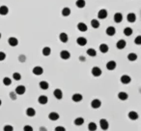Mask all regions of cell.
Masks as SVG:
<instances>
[{"label": "cell", "mask_w": 141, "mask_h": 131, "mask_svg": "<svg viewBox=\"0 0 141 131\" xmlns=\"http://www.w3.org/2000/svg\"><path fill=\"white\" fill-rule=\"evenodd\" d=\"M1 104H2V101H1V100H0V106H1Z\"/></svg>", "instance_id": "obj_48"}, {"label": "cell", "mask_w": 141, "mask_h": 131, "mask_svg": "<svg viewBox=\"0 0 141 131\" xmlns=\"http://www.w3.org/2000/svg\"><path fill=\"white\" fill-rule=\"evenodd\" d=\"M130 77L128 75H123L122 77H121V83L122 84H124V85H128V84H129L130 83Z\"/></svg>", "instance_id": "obj_17"}, {"label": "cell", "mask_w": 141, "mask_h": 131, "mask_svg": "<svg viewBox=\"0 0 141 131\" xmlns=\"http://www.w3.org/2000/svg\"><path fill=\"white\" fill-rule=\"evenodd\" d=\"M72 99H73V101H74V102H80V101L82 100V95L79 93H75L73 95Z\"/></svg>", "instance_id": "obj_25"}, {"label": "cell", "mask_w": 141, "mask_h": 131, "mask_svg": "<svg viewBox=\"0 0 141 131\" xmlns=\"http://www.w3.org/2000/svg\"><path fill=\"white\" fill-rule=\"evenodd\" d=\"M124 34H125L126 36H130V35L132 34V29H131L130 27H126V28L124 29Z\"/></svg>", "instance_id": "obj_36"}, {"label": "cell", "mask_w": 141, "mask_h": 131, "mask_svg": "<svg viewBox=\"0 0 141 131\" xmlns=\"http://www.w3.org/2000/svg\"><path fill=\"white\" fill-rule=\"evenodd\" d=\"M3 84H4L5 86H10V85L12 84V80H11L10 78H8V77H5V78L3 79Z\"/></svg>", "instance_id": "obj_37"}, {"label": "cell", "mask_w": 141, "mask_h": 131, "mask_svg": "<svg viewBox=\"0 0 141 131\" xmlns=\"http://www.w3.org/2000/svg\"><path fill=\"white\" fill-rule=\"evenodd\" d=\"M92 75L94 76V77H100V76L102 75V70H101V68H100V67H97V66L93 67Z\"/></svg>", "instance_id": "obj_4"}, {"label": "cell", "mask_w": 141, "mask_h": 131, "mask_svg": "<svg viewBox=\"0 0 141 131\" xmlns=\"http://www.w3.org/2000/svg\"><path fill=\"white\" fill-rule=\"evenodd\" d=\"M0 38H1V33H0Z\"/></svg>", "instance_id": "obj_49"}, {"label": "cell", "mask_w": 141, "mask_h": 131, "mask_svg": "<svg viewBox=\"0 0 141 131\" xmlns=\"http://www.w3.org/2000/svg\"><path fill=\"white\" fill-rule=\"evenodd\" d=\"M113 19H114L115 22L120 23V22L123 20V15L121 14V13H116V14L114 15V17H113Z\"/></svg>", "instance_id": "obj_11"}, {"label": "cell", "mask_w": 141, "mask_h": 131, "mask_svg": "<svg viewBox=\"0 0 141 131\" xmlns=\"http://www.w3.org/2000/svg\"><path fill=\"white\" fill-rule=\"evenodd\" d=\"M25 60H26V56H19V61H20V62H24Z\"/></svg>", "instance_id": "obj_45"}, {"label": "cell", "mask_w": 141, "mask_h": 131, "mask_svg": "<svg viewBox=\"0 0 141 131\" xmlns=\"http://www.w3.org/2000/svg\"><path fill=\"white\" fill-rule=\"evenodd\" d=\"M54 131H66V128L64 126H57V127H55Z\"/></svg>", "instance_id": "obj_43"}, {"label": "cell", "mask_w": 141, "mask_h": 131, "mask_svg": "<svg viewBox=\"0 0 141 131\" xmlns=\"http://www.w3.org/2000/svg\"><path fill=\"white\" fill-rule=\"evenodd\" d=\"M6 58V54L4 51H0V61H3Z\"/></svg>", "instance_id": "obj_40"}, {"label": "cell", "mask_w": 141, "mask_h": 131, "mask_svg": "<svg viewBox=\"0 0 141 131\" xmlns=\"http://www.w3.org/2000/svg\"><path fill=\"white\" fill-rule=\"evenodd\" d=\"M48 97L45 96V95H41V96H39V98H38V102L40 103V104H42V105H45L46 103H48Z\"/></svg>", "instance_id": "obj_15"}, {"label": "cell", "mask_w": 141, "mask_h": 131, "mask_svg": "<svg viewBox=\"0 0 141 131\" xmlns=\"http://www.w3.org/2000/svg\"><path fill=\"white\" fill-rule=\"evenodd\" d=\"M100 50L103 54H106L108 51V46L106 44H101L100 45Z\"/></svg>", "instance_id": "obj_23"}, {"label": "cell", "mask_w": 141, "mask_h": 131, "mask_svg": "<svg viewBox=\"0 0 141 131\" xmlns=\"http://www.w3.org/2000/svg\"><path fill=\"white\" fill-rule=\"evenodd\" d=\"M13 78H14L16 81H19V80L21 79V75H20L19 73H18V72H16V73L13 74Z\"/></svg>", "instance_id": "obj_38"}, {"label": "cell", "mask_w": 141, "mask_h": 131, "mask_svg": "<svg viewBox=\"0 0 141 131\" xmlns=\"http://www.w3.org/2000/svg\"><path fill=\"white\" fill-rule=\"evenodd\" d=\"M118 97H119V99L121 100H127L128 99V97H129V95H128V93H126V92H119V94H118Z\"/></svg>", "instance_id": "obj_29"}, {"label": "cell", "mask_w": 141, "mask_h": 131, "mask_svg": "<svg viewBox=\"0 0 141 131\" xmlns=\"http://www.w3.org/2000/svg\"><path fill=\"white\" fill-rule=\"evenodd\" d=\"M106 68H107V70H114V69L116 68V62L113 61V60L108 61V62L106 63Z\"/></svg>", "instance_id": "obj_18"}, {"label": "cell", "mask_w": 141, "mask_h": 131, "mask_svg": "<svg viewBox=\"0 0 141 131\" xmlns=\"http://www.w3.org/2000/svg\"><path fill=\"white\" fill-rule=\"evenodd\" d=\"M127 19H128L129 22H134L135 20H136L135 14H133V13H129L128 16H127Z\"/></svg>", "instance_id": "obj_19"}, {"label": "cell", "mask_w": 141, "mask_h": 131, "mask_svg": "<svg viewBox=\"0 0 141 131\" xmlns=\"http://www.w3.org/2000/svg\"><path fill=\"white\" fill-rule=\"evenodd\" d=\"M126 45H127L126 41L121 39V40H119L116 43V47H117V49H119V50H123V49L126 47Z\"/></svg>", "instance_id": "obj_14"}, {"label": "cell", "mask_w": 141, "mask_h": 131, "mask_svg": "<svg viewBox=\"0 0 141 131\" xmlns=\"http://www.w3.org/2000/svg\"><path fill=\"white\" fill-rule=\"evenodd\" d=\"M8 43H9L10 46H12V47H16V46L19 45V40L16 37H10L8 39Z\"/></svg>", "instance_id": "obj_5"}, {"label": "cell", "mask_w": 141, "mask_h": 131, "mask_svg": "<svg viewBox=\"0 0 141 131\" xmlns=\"http://www.w3.org/2000/svg\"><path fill=\"white\" fill-rule=\"evenodd\" d=\"M40 131H46V129H45L44 127H41V128H40Z\"/></svg>", "instance_id": "obj_47"}, {"label": "cell", "mask_w": 141, "mask_h": 131, "mask_svg": "<svg viewBox=\"0 0 141 131\" xmlns=\"http://www.w3.org/2000/svg\"><path fill=\"white\" fill-rule=\"evenodd\" d=\"M128 59H129V61H135L137 59V55L131 53V54H129V56H128Z\"/></svg>", "instance_id": "obj_32"}, {"label": "cell", "mask_w": 141, "mask_h": 131, "mask_svg": "<svg viewBox=\"0 0 141 131\" xmlns=\"http://www.w3.org/2000/svg\"><path fill=\"white\" fill-rule=\"evenodd\" d=\"M25 91H26V88H25L24 86H18L16 87V91L15 92L18 95H22V94L25 93Z\"/></svg>", "instance_id": "obj_3"}, {"label": "cell", "mask_w": 141, "mask_h": 131, "mask_svg": "<svg viewBox=\"0 0 141 131\" xmlns=\"http://www.w3.org/2000/svg\"><path fill=\"white\" fill-rule=\"evenodd\" d=\"M59 39H60V41H61L62 43H67L68 40H69L68 34L65 33V32H62V33H60V35H59Z\"/></svg>", "instance_id": "obj_16"}, {"label": "cell", "mask_w": 141, "mask_h": 131, "mask_svg": "<svg viewBox=\"0 0 141 131\" xmlns=\"http://www.w3.org/2000/svg\"><path fill=\"white\" fill-rule=\"evenodd\" d=\"M101 105H102V102H101V100L99 99H94L91 102V107L93 109H99L101 107Z\"/></svg>", "instance_id": "obj_7"}, {"label": "cell", "mask_w": 141, "mask_h": 131, "mask_svg": "<svg viewBox=\"0 0 141 131\" xmlns=\"http://www.w3.org/2000/svg\"><path fill=\"white\" fill-rule=\"evenodd\" d=\"M134 42H135V44H136V45H141V36H140V35H138L137 37L135 38Z\"/></svg>", "instance_id": "obj_41"}, {"label": "cell", "mask_w": 141, "mask_h": 131, "mask_svg": "<svg viewBox=\"0 0 141 131\" xmlns=\"http://www.w3.org/2000/svg\"><path fill=\"white\" fill-rule=\"evenodd\" d=\"M79 59L81 60V61H84V60H85V57H84V56H80Z\"/></svg>", "instance_id": "obj_46"}, {"label": "cell", "mask_w": 141, "mask_h": 131, "mask_svg": "<svg viewBox=\"0 0 141 131\" xmlns=\"http://www.w3.org/2000/svg\"><path fill=\"white\" fill-rule=\"evenodd\" d=\"M88 129H89V131H96L97 130V124L95 122H90L88 124Z\"/></svg>", "instance_id": "obj_34"}, {"label": "cell", "mask_w": 141, "mask_h": 131, "mask_svg": "<svg viewBox=\"0 0 141 131\" xmlns=\"http://www.w3.org/2000/svg\"><path fill=\"white\" fill-rule=\"evenodd\" d=\"M60 57H61L62 59L66 60V59H69V58L71 57V54L66 50H61V53H60Z\"/></svg>", "instance_id": "obj_6"}, {"label": "cell", "mask_w": 141, "mask_h": 131, "mask_svg": "<svg viewBox=\"0 0 141 131\" xmlns=\"http://www.w3.org/2000/svg\"><path fill=\"white\" fill-rule=\"evenodd\" d=\"M50 53H51V50H50L49 47H44L43 49V55L44 56H49L50 55Z\"/></svg>", "instance_id": "obj_33"}, {"label": "cell", "mask_w": 141, "mask_h": 131, "mask_svg": "<svg viewBox=\"0 0 141 131\" xmlns=\"http://www.w3.org/2000/svg\"><path fill=\"white\" fill-rule=\"evenodd\" d=\"M106 34L108 35V36H113V35H115V33H116V29H115V27H113V26H108L107 28H106Z\"/></svg>", "instance_id": "obj_10"}, {"label": "cell", "mask_w": 141, "mask_h": 131, "mask_svg": "<svg viewBox=\"0 0 141 131\" xmlns=\"http://www.w3.org/2000/svg\"><path fill=\"white\" fill-rule=\"evenodd\" d=\"M33 73L35 74V75L37 76H40L42 75L43 73V69L41 67V66H36V67H34L33 68Z\"/></svg>", "instance_id": "obj_12"}, {"label": "cell", "mask_w": 141, "mask_h": 131, "mask_svg": "<svg viewBox=\"0 0 141 131\" xmlns=\"http://www.w3.org/2000/svg\"><path fill=\"white\" fill-rule=\"evenodd\" d=\"M71 14V9L68 8V7H65L63 10H62V16L63 17H69Z\"/></svg>", "instance_id": "obj_27"}, {"label": "cell", "mask_w": 141, "mask_h": 131, "mask_svg": "<svg viewBox=\"0 0 141 131\" xmlns=\"http://www.w3.org/2000/svg\"><path fill=\"white\" fill-rule=\"evenodd\" d=\"M26 115H27L28 117H34V116L36 115V111H35L33 108H28V109L26 110Z\"/></svg>", "instance_id": "obj_28"}, {"label": "cell", "mask_w": 141, "mask_h": 131, "mask_svg": "<svg viewBox=\"0 0 141 131\" xmlns=\"http://www.w3.org/2000/svg\"><path fill=\"white\" fill-rule=\"evenodd\" d=\"M77 29L81 32H86L88 30V26L84 22H79V23H77Z\"/></svg>", "instance_id": "obj_9"}, {"label": "cell", "mask_w": 141, "mask_h": 131, "mask_svg": "<svg viewBox=\"0 0 141 131\" xmlns=\"http://www.w3.org/2000/svg\"><path fill=\"white\" fill-rule=\"evenodd\" d=\"M3 130L4 131H13L14 130V128H13L12 125H5L4 128H3Z\"/></svg>", "instance_id": "obj_39"}, {"label": "cell", "mask_w": 141, "mask_h": 131, "mask_svg": "<svg viewBox=\"0 0 141 131\" xmlns=\"http://www.w3.org/2000/svg\"><path fill=\"white\" fill-rule=\"evenodd\" d=\"M87 55L93 57V56H97V51H96V50H94V49H88L87 50Z\"/></svg>", "instance_id": "obj_35"}, {"label": "cell", "mask_w": 141, "mask_h": 131, "mask_svg": "<svg viewBox=\"0 0 141 131\" xmlns=\"http://www.w3.org/2000/svg\"><path fill=\"white\" fill-rule=\"evenodd\" d=\"M85 5H86L85 0H76V2H75V6L77 7V8H79V9L84 8Z\"/></svg>", "instance_id": "obj_22"}, {"label": "cell", "mask_w": 141, "mask_h": 131, "mask_svg": "<svg viewBox=\"0 0 141 131\" xmlns=\"http://www.w3.org/2000/svg\"><path fill=\"white\" fill-rule=\"evenodd\" d=\"M39 86H40V87L42 88V89H43V90H45V89H48L49 87V83L45 81H42L40 82V84H39Z\"/></svg>", "instance_id": "obj_26"}, {"label": "cell", "mask_w": 141, "mask_h": 131, "mask_svg": "<svg viewBox=\"0 0 141 131\" xmlns=\"http://www.w3.org/2000/svg\"><path fill=\"white\" fill-rule=\"evenodd\" d=\"M8 13H9V9H8V7L5 6V5L0 6V15H1V16H6Z\"/></svg>", "instance_id": "obj_20"}, {"label": "cell", "mask_w": 141, "mask_h": 131, "mask_svg": "<svg viewBox=\"0 0 141 131\" xmlns=\"http://www.w3.org/2000/svg\"><path fill=\"white\" fill-rule=\"evenodd\" d=\"M107 11L105 10V9H102V10H100L98 13V18L100 19H104L107 18Z\"/></svg>", "instance_id": "obj_1"}, {"label": "cell", "mask_w": 141, "mask_h": 131, "mask_svg": "<svg viewBox=\"0 0 141 131\" xmlns=\"http://www.w3.org/2000/svg\"><path fill=\"white\" fill-rule=\"evenodd\" d=\"M53 95L55 96L56 99L60 100V99H62V97H63V92H62L61 89H59V88H56L55 90L53 91Z\"/></svg>", "instance_id": "obj_8"}, {"label": "cell", "mask_w": 141, "mask_h": 131, "mask_svg": "<svg viewBox=\"0 0 141 131\" xmlns=\"http://www.w3.org/2000/svg\"><path fill=\"white\" fill-rule=\"evenodd\" d=\"M76 43H77V45L83 47V46H85L87 44V39L85 37H78L76 39Z\"/></svg>", "instance_id": "obj_13"}, {"label": "cell", "mask_w": 141, "mask_h": 131, "mask_svg": "<svg viewBox=\"0 0 141 131\" xmlns=\"http://www.w3.org/2000/svg\"><path fill=\"white\" fill-rule=\"evenodd\" d=\"M23 131H33V127L30 125H25L23 127Z\"/></svg>", "instance_id": "obj_42"}, {"label": "cell", "mask_w": 141, "mask_h": 131, "mask_svg": "<svg viewBox=\"0 0 141 131\" xmlns=\"http://www.w3.org/2000/svg\"><path fill=\"white\" fill-rule=\"evenodd\" d=\"M49 118L50 120H57L59 119V114L56 112H51L49 115Z\"/></svg>", "instance_id": "obj_21"}, {"label": "cell", "mask_w": 141, "mask_h": 131, "mask_svg": "<svg viewBox=\"0 0 141 131\" xmlns=\"http://www.w3.org/2000/svg\"><path fill=\"white\" fill-rule=\"evenodd\" d=\"M91 25H92V27L93 28H95V29H96V28H99V27H100V21H99L98 19H92V20H91Z\"/></svg>", "instance_id": "obj_31"}, {"label": "cell", "mask_w": 141, "mask_h": 131, "mask_svg": "<svg viewBox=\"0 0 141 131\" xmlns=\"http://www.w3.org/2000/svg\"><path fill=\"white\" fill-rule=\"evenodd\" d=\"M10 97H11L13 100H16L17 99V93H16V92H10Z\"/></svg>", "instance_id": "obj_44"}, {"label": "cell", "mask_w": 141, "mask_h": 131, "mask_svg": "<svg viewBox=\"0 0 141 131\" xmlns=\"http://www.w3.org/2000/svg\"><path fill=\"white\" fill-rule=\"evenodd\" d=\"M84 123V119L83 118H76L74 119V124L79 126V125H82Z\"/></svg>", "instance_id": "obj_30"}, {"label": "cell", "mask_w": 141, "mask_h": 131, "mask_svg": "<svg viewBox=\"0 0 141 131\" xmlns=\"http://www.w3.org/2000/svg\"><path fill=\"white\" fill-rule=\"evenodd\" d=\"M129 118L131 120H135V119H138V114L136 112H134V111H131V112L129 113Z\"/></svg>", "instance_id": "obj_24"}, {"label": "cell", "mask_w": 141, "mask_h": 131, "mask_svg": "<svg viewBox=\"0 0 141 131\" xmlns=\"http://www.w3.org/2000/svg\"><path fill=\"white\" fill-rule=\"evenodd\" d=\"M100 125H101V128H102L103 130H107V129H108V126H109L108 121L104 119H102L100 120Z\"/></svg>", "instance_id": "obj_2"}]
</instances>
